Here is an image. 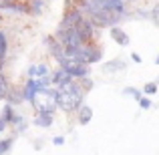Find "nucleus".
<instances>
[{"label": "nucleus", "mask_w": 159, "mask_h": 155, "mask_svg": "<svg viewBox=\"0 0 159 155\" xmlns=\"http://www.w3.org/2000/svg\"><path fill=\"white\" fill-rule=\"evenodd\" d=\"M83 99H85V91L81 89V85H79L75 79L57 89V107L62 109L65 113L77 111L83 105Z\"/></svg>", "instance_id": "f257e3e1"}, {"label": "nucleus", "mask_w": 159, "mask_h": 155, "mask_svg": "<svg viewBox=\"0 0 159 155\" xmlns=\"http://www.w3.org/2000/svg\"><path fill=\"white\" fill-rule=\"evenodd\" d=\"M32 107L36 111H51L54 113L57 109V89L54 87H48V89H39L30 99Z\"/></svg>", "instance_id": "f03ea898"}, {"label": "nucleus", "mask_w": 159, "mask_h": 155, "mask_svg": "<svg viewBox=\"0 0 159 155\" xmlns=\"http://www.w3.org/2000/svg\"><path fill=\"white\" fill-rule=\"evenodd\" d=\"M61 69L65 71L66 75H70L73 79L89 77V73H91L89 65H85V62H79V61H65V62H61Z\"/></svg>", "instance_id": "7ed1b4c3"}, {"label": "nucleus", "mask_w": 159, "mask_h": 155, "mask_svg": "<svg viewBox=\"0 0 159 155\" xmlns=\"http://www.w3.org/2000/svg\"><path fill=\"white\" fill-rule=\"evenodd\" d=\"M75 30H77L79 36H81L83 43H91V40L95 39V26H93V22H91L89 18H83L81 22L75 26Z\"/></svg>", "instance_id": "20e7f679"}, {"label": "nucleus", "mask_w": 159, "mask_h": 155, "mask_svg": "<svg viewBox=\"0 0 159 155\" xmlns=\"http://www.w3.org/2000/svg\"><path fill=\"white\" fill-rule=\"evenodd\" d=\"M85 18V14H83L79 8H75V6H69L66 8V12H65V16H62V26H66V28H75L81 20Z\"/></svg>", "instance_id": "39448f33"}, {"label": "nucleus", "mask_w": 159, "mask_h": 155, "mask_svg": "<svg viewBox=\"0 0 159 155\" xmlns=\"http://www.w3.org/2000/svg\"><path fill=\"white\" fill-rule=\"evenodd\" d=\"M52 121H54V113H51V111H36L34 125L47 129V127H51V125H52Z\"/></svg>", "instance_id": "423d86ee"}, {"label": "nucleus", "mask_w": 159, "mask_h": 155, "mask_svg": "<svg viewBox=\"0 0 159 155\" xmlns=\"http://www.w3.org/2000/svg\"><path fill=\"white\" fill-rule=\"evenodd\" d=\"M127 69V65H125L123 58H113L111 62H107L105 66H103V73L105 75H115V73H121V71Z\"/></svg>", "instance_id": "0eeeda50"}, {"label": "nucleus", "mask_w": 159, "mask_h": 155, "mask_svg": "<svg viewBox=\"0 0 159 155\" xmlns=\"http://www.w3.org/2000/svg\"><path fill=\"white\" fill-rule=\"evenodd\" d=\"M47 75H51V69H48L47 65H32V66H28V71H26L28 79H40V77H47Z\"/></svg>", "instance_id": "6e6552de"}, {"label": "nucleus", "mask_w": 159, "mask_h": 155, "mask_svg": "<svg viewBox=\"0 0 159 155\" xmlns=\"http://www.w3.org/2000/svg\"><path fill=\"white\" fill-rule=\"evenodd\" d=\"M36 91H39L36 81H34V79H26V83L22 85V97H24V101H30L32 95H34Z\"/></svg>", "instance_id": "1a4fd4ad"}, {"label": "nucleus", "mask_w": 159, "mask_h": 155, "mask_svg": "<svg viewBox=\"0 0 159 155\" xmlns=\"http://www.w3.org/2000/svg\"><path fill=\"white\" fill-rule=\"evenodd\" d=\"M111 39L115 40L117 44H121V47H127V44H129V36H127V32H123L119 26H111Z\"/></svg>", "instance_id": "9d476101"}, {"label": "nucleus", "mask_w": 159, "mask_h": 155, "mask_svg": "<svg viewBox=\"0 0 159 155\" xmlns=\"http://www.w3.org/2000/svg\"><path fill=\"white\" fill-rule=\"evenodd\" d=\"M8 101V105H20L24 101V97H22V89H8V93H6V97H4Z\"/></svg>", "instance_id": "9b49d317"}, {"label": "nucleus", "mask_w": 159, "mask_h": 155, "mask_svg": "<svg viewBox=\"0 0 159 155\" xmlns=\"http://www.w3.org/2000/svg\"><path fill=\"white\" fill-rule=\"evenodd\" d=\"M91 119H93V109H91L89 105H81V107H79V123L87 125Z\"/></svg>", "instance_id": "f8f14e48"}, {"label": "nucleus", "mask_w": 159, "mask_h": 155, "mask_svg": "<svg viewBox=\"0 0 159 155\" xmlns=\"http://www.w3.org/2000/svg\"><path fill=\"white\" fill-rule=\"evenodd\" d=\"M101 58H103V51H101V48H95L93 44H89V52H87V65L99 62Z\"/></svg>", "instance_id": "ddd939ff"}, {"label": "nucleus", "mask_w": 159, "mask_h": 155, "mask_svg": "<svg viewBox=\"0 0 159 155\" xmlns=\"http://www.w3.org/2000/svg\"><path fill=\"white\" fill-rule=\"evenodd\" d=\"M26 6H28V14H40L47 6V0H30Z\"/></svg>", "instance_id": "4468645a"}, {"label": "nucleus", "mask_w": 159, "mask_h": 155, "mask_svg": "<svg viewBox=\"0 0 159 155\" xmlns=\"http://www.w3.org/2000/svg\"><path fill=\"white\" fill-rule=\"evenodd\" d=\"M0 117H2L6 123H10L12 121V117H14V109H12V105H4V109H2V113H0Z\"/></svg>", "instance_id": "2eb2a0df"}, {"label": "nucleus", "mask_w": 159, "mask_h": 155, "mask_svg": "<svg viewBox=\"0 0 159 155\" xmlns=\"http://www.w3.org/2000/svg\"><path fill=\"white\" fill-rule=\"evenodd\" d=\"M8 89H10V85H8V79L4 77L2 73H0V101H2L4 97H6V93H8Z\"/></svg>", "instance_id": "dca6fc26"}, {"label": "nucleus", "mask_w": 159, "mask_h": 155, "mask_svg": "<svg viewBox=\"0 0 159 155\" xmlns=\"http://www.w3.org/2000/svg\"><path fill=\"white\" fill-rule=\"evenodd\" d=\"M123 95H129V97H133L137 101V99H139L143 93H141V91H137V89H133V87H127V89H123Z\"/></svg>", "instance_id": "f3484780"}, {"label": "nucleus", "mask_w": 159, "mask_h": 155, "mask_svg": "<svg viewBox=\"0 0 159 155\" xmlns=\"http://www.w3.org/2000/svg\"><path fill=\"white\" fill-rule=\"evenodd\" d=\"M137 101H139V107L141 109H145V111H147V109H151V99H149V97H143V95H141Z\"/></svg>", "instance_id": "a211bd4d"}, {"label": "nucleus", "mask_w": 159, "mask_h": 155, "mask_svg": "<svg viewBox=\"0 0 159 155\" xmlns=\"http://www.w3.org/2000/svg\"><path fill=\"white\" fill-rule=\"evenodd\" d=\"M10 147H12V139H2L0 141V155H4Z\"/></svg>", "instance_id": "6ab92c4d"}, {"label": "nucleus", "mask_w": 159, "mask_h": 155, "mask_svg": "<svg viewBox=\"0 0 159 155\" xmlns=\"http://www.w3.org/2000/svg\"><path fill=\"white\" fill-rule=\"evenodd\" d=\"M143 91H145L147 95H155V93H157V85H155V83H147Z\"/></svg>", "instance_id": "aec40b11"}, {"label": "nucleus", "mask_w": 159, "mask_h": 155, "mask_svg": "<svg viewBox=\"0 0 159 155\" xmlns=\"http://www.w3.org/2000/svg\"><path fill=\"white\" fill-rule=\"evenodd\" d=\"M52 143H54V145H62V143H65V137H61V135H58V137H54V139H52Z\"/></svg>", "instance_id": "412c9836"}, {"label": "nucleus", "mask_w": 159, "mask_h": 155, "mask_svg": "<svg viewBox=\"0 0 159 155\" xmlns=\"http://www.w3.org/2000/svg\"><path fill=\"white\" fill-rule=\"evenodd\" d=\"M131 61H133V62H141V57H139L137 52H133V54H131Z\"/></svg>", "instance_id": "4be33fe9"}, {"label": "nucleus", "mask_w": 159, "mask_h": 155, "mask_svg": "<svg viewBox=\"0 0 159 155\" xmlns=\"http://www.w3.org/2000/svg\"><path fill=\"white\" fill-rule=\"evenodd\" d=\"M6 125H8V123H6V121H4V119H2V117H0V133H2V131H4V129H6Z\"/></svg>", "instance_id": "5701e85b"}, {"label": "nucleus", "mask_w": 159, "mask_h": 155, "mask_svg": "<svg viewBox=\"0 0 159 155\" xmlns=\"http://www.w3.org/2000/svg\"><path fill=\"white\" fill-rule=\"evenodd\" d=\"M2 2H4V0H0V8H2Z\"/></svg>", "instance_id": "b1692460"}]
</instances>
